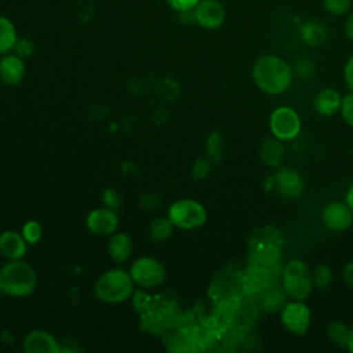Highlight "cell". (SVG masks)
Returning <instances> with one entry per match:
<instances>
[{
  "instance_id": "52a82bcc",
  "label": "cell",
  "mask_w": 353,
  "mask_h": 353,
  "mask_svg": "<svg viewBox=\"0 0 353 353\" xmlns=\"http://www.w3.org/2000/svg\"><path fill=\"white\" fill-rule=\"evenodd\" d=\"M269 127L274 138L291 141L301 132V117L291 106H279L270 114Z\"/></svg>"
},
{
  "instance_id": "f1b7e54d",
  "label": "cell",
  "mask_w": 353,
  "mask_h": 353,
  "mask_svg": "<svg viewBox=\"0 0 353 353\" xmlns=\"http://www.w3.org/2000/svg\"><path fill=\"white\" fill-rule=\"evenodd\" d=\"M339 112L346 124L353 127V91H350L342 98V106Z\"/></svg>"
},
{
  "instance_id": "2e32d148",
  "label": "cell",
  "mask_w": 353,
  "mask_h": 353,
  "mask_svg": "<svg viewBox=\"0 0 353 353\" xmlns=\"http://www.w3.org/2000/svg\"><path fill=\"white\" fill-rule=\"evenodd\" d=\"M342 95L335 88H324L314 97L313 106L314 110L321 116H334L341 110Z\"/></svg>"
},
{
  "instance_id": "e0dca14e",
  "label": "cell",
  "mask_w": 353,
  "mask_h": 353,
  "mask_svg": "<svg viewBox=\"0 0 353 353\" xmlns=\"http://www.w3.org/2000/svg\"><path fill=\"white\" fill-rule=\"evenodd\" d=\"M0 251L10 261L21 259L26 252V240L14 230H6L0 234Z\"/></svg>"
},
{
  "instance_id": "30bf717a",
  "label": "cell",
  "mask_w": 353,
  "mask_h": 353,
  "mask_svg": "<svg viewBox=\"0 0 353 353\" xmlns=\"http://www.w3.org/2000/svg\"><path fill=\"white\" fill-rule=\"evenodd\" d=\"M321 219L327 229L332 232H343L352 226L353 214L346 201H331L323 208Z\"/></svg>"
},
{
  "instance_id": "4dcf8cb0",
  "label": "cell",
  "mask_w": 353,
  "mask_h": 353,
  "mask_svg": "<svg viewBox=\"0 0 353 353\" xmlns=\"http://www.w3.org/2000/svg\"><path fill=\"white\" fill-rule=\"evenodd\" d=\"M168 4L178 12L192 11L200 3V0H167Z\"/></svg>"
},
{
  "instance_id": "4fadbf2b",
  "label": "cell",
  "mask_w": 353,
  "mask_h": 353,
  "mask_svg": "<svg viewBox=\"0 0 353 353\" xmlns=\"http://www.w3.org/2000/svg\"><path fill=\"white\" fill-rule=\"evenodd\" d=\"M87 228L95 233V234H101V236H108V234H113L117 225H119V219L116 212L112 208H97L92 210L88 216H87Z\"/></svg>"
},
{
  "instance_id": "ac0fdd59",
  "label": "cell",
  "mask_w": 353,
  "mask_h": 353,
  "mask_svg": "<svg viewBox=\"0 0 353 353\" xmlns=\"http://www.w3.org/2000/svg\"><path fill=\"white\" fill-rule=\"evenodd\" d=\"M284 145L277 138H269L262 142L259 149V157L268 167H279L284 157Z\"/></svg>"
},
{
  "instance_id": "f35d334b",
  "label": "cell",
  "mask_w": 353,
  "mask_h": 353,
  "mask_svg": "<svg viewBox=\"0 0 353 353\" xmlns=\"http://www.w3.org/2000/svg\"><path fill=\"white\" fill-rule=\"evenodd\" d=\"M352 3H353V0H352Z\"/></svg>"
},
{
  "instance_id": "ba28073f",
  "label": "cell",
  "mask_w": 353,
  "mask_h": 353,
  "mask_svg": "<svg viewBox=\"0 0 353 353\" xmlns=\"http://www.w3.org/2000/svg\"><path fill=\"white\" fill-rule=\"evenodd\" d=\"M134 284L142 288H156L165 280V269L161 262L154 258L142 256L137 259L130 269Z\"/></svg>"
},
{
  "instance_id": "5bb4252c",
  "label": "cell",
  "mask_w": 353,
  "mask_h": 353,
  "mask_svg": "<svg viewBox=\"0 0 353 353\" xmlns=\"http://www.w3.org/2000/svg\"><path fill=\"white\" fill-rule=\"evenodd\" d=\"M23 350L26 353H57L59 346L52 335L46 331L34 330L23 339Z\"/></svg>"
},
{
  "instance_id": "9a60e30c",
  "label": "cell",
  "mask_w": 353,
  "mask_h": 353,
  "mask_svg": "<svg viewBox=\"0 0 353 353\" xmlns=\"http://www.w3.org/2000/svg\"><path fill=\"white\" fill-rule=\"evenodd\" d=\"M25 77V65L21 57L4 55L0 59V79L8 85H18Z\"/></svg>"
},
{
  "instance_id": "d6986e66",
  "label": "cell",
  "mask_w": 353,
  "mask_h": 353,
  "mask_svg": "<svg viewBox=\"0 0 353 353\" xmlns=\"http://www.w3.org/2000/svg\"><path fill=\"white\" fill-rule=\"evenodd\" d=\"M109 255L116 262H124L131 251H132V243L131 239L124 233H113L109 240Z\"/></svg>"
},
{
  "instance_id": "8d00e7d4",
  "label": "cell",
  "mask_w": 353,
  "mask_h": 353,
  "mask_svg": "<svg viewBox=\"0 0 353 353\" xmlns=\"http://www.w3.org/2000/svg\"><path fill=\"white\" fill-rule=\"evenodd\" d=\"M346 204H347V207L350 208V211H352V214H353V185L349 188V190L346 192Z\"/></svg>"
},
{
  "instance_id": "44dd1931",
  "label": "cell",
  "mask_w": 353,
  "mask_h": 353,
  "mask_svg": "<svg viewBox=\"0 0 353 353\" xmlns=\"http://www.w3.org/2000/svg\"><path fill=\"white\" fill-rule=\"evenodd\" d=\"M349 327L341 321V320H332L328 325H327V335L330 338V341L339 346V347H346L347 343V336H349Z\"/></svg>"
},
{
  "instance_id": "ffe728a7",
  "label": "cell",
  "mask_w": 353,
  "mask_h": 353,
  "mask_svg": "<svg viewBox=\"0 0 353 353\" xmlns=\"http://www.w3.org/2000/svg\"><path fill=\"white\" fill-rule=\"evenodd\" d=\"M17 39L14 23L8 18L0 15V54H7L14 50Z\"/></svg>"
},
{
  "instance_id": "484cf974",
  "label": "cell",
  "mask_w": 353,
  "mask_h": 353,
  "mask_svg": "<svg viewBox=\"0 0 353 353\" xmlns=\"http://www.w3.org/2000/svg\"><path fill=\"white\" fill-rule=\"evenodd\" d=\"M207 154L212 161H219L222 156V138L221 135L214 131L207 139Z\"/></svg>"
},
{
  "instance_id": "74e56055",
  "label": "cell",
  "mask_w": 353,
  "mask_h": 353,
  "mask_svg": "<svg viewBox=\"0 0 353 353\" xmlns=\"http://www.w3.org/2000/svg\"><path fill=\"white\" fill-rule=\"evenodd\" d=\"M346 349H347L350 353H353V327H350V330H349V336H347Z\"/></svg>"
},
{
  "instance_id": "d6a6232c",
  "label": "cell",
  "mask_w": 353,
  "mask_h": 353,
  "mask_svg": "<svg viewBox=\"0 0 353 353\" xmlns=\"http://www.w3.org/2000/svg\"><path fill=\"white\" fill-rule=\"evenodd\" d=\"M343 77L347 88L353 91V55L346 61L345 68H343Z\"/></svg>"
},
{
  "instance_id": "603a6c76",
  "label": "cell",
  "mask_w": 353,
  "mask_h": 353,
  "mask_svg": "<svg viewBox=\"0 0 353 353\" xmlns=\"http://www.w3.org/2000/svg\"><path fill=\"white\" fill-rule=\"evenodd\" d=\"M172 222L167 218H156L149 225V234L154 241H164L172 233Z\"/></svg>"
},
{
  "instance_id": "8fae6325",
  "label": "cell",
  "mask_w": 353,
  "mask_h": 353,
  "mask_svg": "<svg viewBox=\"0 0 353 353\" xmlns=\"http://www.w3.org/2000/svg\"><path fill=\"white\" fill-rule=\"evenodd\" d=\"M193 14L194 21L204 29H216L226 18V11L218 0H200Z\"/></svg>"
},
{
  "instance_id": "f546056e",
  "label": "cell",
  "mask_w": 353,
  "mask_h": 353,
  "mask_svg": "<svg viewBox=\"0 0 353 353\" xmlns=\"http://www.w3.org/2000/svg\"><path fill=\"white\" fill-rule=\"evenodd\" d=\"M14 50H15V54L21 58L30 57L32 52H33V44L28 39H17Z\"/></svg>"
},
{
  "instance_id": "8992f818",
  "label": "cell",
  "mask_w": 353,
  "mask_h": 353,
  "mask_svg": "<svg viewBox=\"0 0 353 353\" xmlns=\"http://www.w3.org/2000/svg\"><path fill=\"white\" fill-rule=\"evenodd\" d=\"M251 259L262 262H279L283 237L274 228H261L252 234Z\"/></svg>"
},
{
  "instance_id": "5b68a950",
  "label": "cell",
  "mask_w": 353,
  "mask_h": 353,
  "mask_svg": "<svg viewBox=\"0 0 353 353\" xmlns=\"http://www.w3.org/2000/svg\"><path fill=\"white\" fill-rule=\"evenodd\" d=\"M167 216L176 228L196 229L205 223L207 211L199 201L192 199H182L171 204Z\"/></svg>"
},
{
  "instance_id": "7402d4cb",
  "label": "cell",
  "mask_w": 353,
  "mask_h": 353,
  "mask_svg": "<svg viewBox=\"0 0 353 353\" xmlns=\"http://www.w3.org/2000/svg\"><path fill=\"white\" fill-rule=\"evenodd\" d=\"M303 40L310 46H320L327 39V29L321 23L309 22L302 29Z\"/></svg>"
},
{
  "instance_id": "e575fe53",
  "label": "cell",
  "mask_w": 353,
  "mask_h": 353,
  "mask_svg": "<svg viewBox=\"0 0 353 353\" xmlns=\"http://www.w3.org/2000/svg\"><path fill=\"white\" fill-rule=\"evenodd\" d=\"M342 277L345 280V283L353 288V262H349L345 265L343 270H342Z\"/></svg>"
},
{
  "instance_id": "6da1fadb",
  "label": "cell",
  "mask_w": 353,
  "mask_h": 353,
  "mask_svg": "<svg viewBox=\"0 0 353 353\" xmlns=\"http://www.w3.org/2000/svg\"><path fill=\"white\" fill-rule=\"evenodd\" d=\"M290 63L279 55L266 54L258 58L252 66V80L265 94L279 95L285 92L292 83Z\"/></svg>"
},
{
  "instance_id": "d590c367",
  "label": "cell",
  "mask_w": 353,
  "mask_h": 353,
  "mask_svg": "<svg viewBox=\"0 0 353 353\" xmlns=\"http://www.w3.org/2000/svg\"><path fill=\"white\" fill-rule=\"evenodd\" d=\"M345 33L350 40H353V11L347 15L345 21Z\"/></svg>"
},
{
  "instance_id": "1f68e13d",
  "label": "cell",
  "mask_w": 353,
  "mask_h": 353,
  "mask_svg": "<svg viewBox=\"0 0 353 353\" xmlns=\"http://www.w3.org/2000/svg\"><path fill=\"white\" fill-rule=\"evenodd\" d=\"M103 201L106 203V205L109 208H114V207H117L120 204V196H119V193L116 190L109 188L103 193Z\"/></svg>"
},
{
  "instance_id": "d4e9b609",
  "label": "cell",
  "mask_w": 353,
  "mask_h": 353,
  "mask_svg": "<svg viewBox=\"0 0 353 353\" xmlns=\"http://www.w3.org/2000/svg\"><path fill=\"white\" fill-rule=\"evenodd\" d=\"M313 285L319 290H325L332 280V270L328 265H319L312 273Z\"/></svg>"
},
{
  "instance_id": "cb8c5ba5",
  "label": "cell",
  "mask_w": 353,
  "mask_h": 353,
  "mask_svg": "<svg viewBox=\"0 0 353 353\" xmlns=\"http://www.w3.org/2000/svg\"><path fill=\"white\" fill-rule=\"evenodd\" d=\"M285 296H287V294L284 292V290H279L274 287L266 290L263 299H262L263 309L268 312L280 310L285 303Z\"/></svg>"
},
{
  "instance_id": "7c38bea8",
  "label": "cell",
  "mask_w": 353,
  "mask_h": 353,
  "mask_svg": "<svg viewBox=\"0 0 353 353\" xmlns=\"http://www.w3.org/2000/svg\"><path fill=\"white\" fill-rule=\"evenodd\" d=\"M274 188L285 197L295 199L299 197L303 190V179L301 174L290 167L279 168L273 175Z\"/></svg>"
},
{
  "instance_id": "277c9868",
  "label": "cell",
  "mask_w": 353,
  "mask_h": 353,
  "mask_svg": "<svg viewBox=\"0 0 353 353\" xmlns=\"http://www.w3.org/2000/svg\"><path fill=\"white\" fill-rule=\"evenodd\" d=\"M281 285L288 298L305 301L314 287L309 266L301 259L290 261L281 272Z\"/></svg>"
},
{
  "instance_id": "836d02e7",
  "label": "cell",
  "mask_w": 353,
  "mask_h": 353,
  "mask_svg": "<svg viewBox=\"0 0 353 353\" xmlns=\"http://www.w3.org/2000/svg\"><path fill=\"white\" fill-rule=\"evenodd\" d=\"M210 171V164L205 160H197L193 168V172L196 175V178H205V175Z\"/></svg>"
},
{
  "instance_id": "83f0119b",
  "label": "cell",
  "mask_w": 353,
  "mask_h": 353,
  "mask_svg": "<svg viewBox=\"0 0 353 353\" xmlns=\"http://www.w3.org/2000/svg\"><path fill=\"white\" fill-rule=\"evenodd\" d=\"M327 12L334 15H343L350 10L352 0H323Z\"/></svg>"
},
{
  "instance_id": "3957f363",
  "label": "cell",
  "mask_w": 353,
  "mask_h": 353,
  "mask_svg": "<svg viewBox=\"0 0 353 353\" xmlns=\"http://www.w3.org/2000/svg\"><path fill=\"white\" fill-rule=\"evenodd\" d=\"M134 281L131 274L123 269L105 272L95 283V295L106 303H120L132 294Z\"/></svg>"
},
{
  "instance_id": "4316f807",
  "label": "cell",
  "mask_w": 353,
  "mask_h": 353,
  "mask_svg": "<svg viewBox=\"0 0 353 353\" xmlns=\"http://www.w3.org/2000/svg\"><path fill=\"white\" fill-rule=\"evenodd\" d=\"M22 236L28 244H36L41 237V226L36 221H28L22 226Z\"/></svg>"
},
{
  "instance_id": "7a4b0ae2",
  "label": "cell",
  "mask_w": 353,
  "mask_h": 353,
  "mask_svg": "<svg viewBox=\"0 0 353 353\" xmlns=\"http://www.w3.org/2000/svg\"><path fill=\"white\" fill-rule=\"evenodd\" d=\"M37 284V276L33 268L21 261L14 259L0 269V292L10 296L30 295Z\"/></svg>"
},
{
  "instance_id": "9c48e42d",
  "label": "cell",
  "mask_w": 353,
  "mask_h": 353,
  "mask_svg": "<svg viewBox=\"0 0 353 353\" xmlns=\"http://www.w3.org/2000/svg\"><path fill=\"white\" fill-rule=\"evenodd\" d=\"M280 321L291 334L303 335L310 324V310L303 301L292 299L280 309Z\"/></svg>"
}]
</instances>
